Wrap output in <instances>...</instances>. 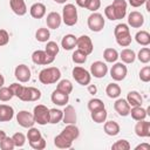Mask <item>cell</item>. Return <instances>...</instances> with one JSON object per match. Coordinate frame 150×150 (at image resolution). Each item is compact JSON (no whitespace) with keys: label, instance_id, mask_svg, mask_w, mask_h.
I'll list each match as a JSON object with an SVG mask.
<instances>
[{"label":"cell","instance_id":"obj_1","mask_svg":"<svg viewBox=\"0 0 150 150\" xmlns=\"http://www.w3.org/2000/svg\"><path fill=\"white\" fill-rule=\"evenodd\" d=\"M61 79V71L57 67H48L39 73V81L42 84L56 83Z\"/></svg>","mask_w":150,"mask_h":150},{"label":"cell","instance_id":"obj_2","mask_svg":"<svg viewBox=\"0 0 150 150\" xmlns=\"http://www.w3.org/2000/svg\"><path fill=\"white\" fill-rule=\"evenodd\" d=\"M62 21L66 26H74L77 22V9L75 5L67 4L62 9Z\"/></svg>","mask_w":150,"mask_h":150},{"label":"cell","instance_id":"obj_3","mask_svg":"<svg viewBox=\"0 0 150 150\" xmlns=\"http://www.w3.org/2000/svg\"><path fill=\"white\" fill-rule=\"evenodd\" d=\"M87 23H88V28L91 30V32H101L103 28H104V25H105V21H104V18L101 13H97V12H93L89 16H88V20H87Z\"/></svg>","mask_w":150,"mask_h":150},{"label":"cell","instance_id":"obj_4","mask_svg":"<svg viewBox=\"0 0 150 150\" xmlns=\"http://www.w3.org/2000/svg\"><path fill=\"white\" fill-rule=\"evenodd\" d=\"M33 116H34L35 123L40 125H45L49 123V109L43 104H38L34 107Z\"/></svg>","mask_w":150,"mask_h":150},{"label":"cell","instance_id":"obj_5","mask_svg":"<svg viewBox=\"0 0 150 150\" xmlns=\"http://www.w3.org/2000/svg\"><path fill=\"white\" fill-rule=\"evenodd\" d=\"M71 74H73V77L75 79V81L81 86H88L90 83V81H91L90 73L87 69H84V68H82L80 66L74 67Z\"/></svg>","mask_w":150,"mask_h":150},{"label":"cell","instance_id":"obj_6","mask_svg":"<svg viewBox=\"0 0 150 150\" xmlns=\"http://www.w3.org/2000/svg\"><path fill=\"white\" fill-rule=\"evenodd\" d=\"M19 98L25 102H35L41 98V91L34 87H23L22 94Z\"/></svg>","mask_w":150,"mask_h":150},{"label":"cell","instance_id":"obj_7","mask_svg":"<svg viewBox=\"0 0 150 150\" xmlns=\"http://www.w3.org/2000/svg\"><path fill=\"white\" fill-rule=\"evenodd\" d=\"M16 122L22 128H30L34 125V116L33 112H29L27 110H21L16 114Z\"/></svg>","mask_w":150,"mask_h":150},{"label":"cell","instance_id":"obj_8","mask_svg":"<svg viewBox=\"0 0 150 150\" xmlns=\"http://www.w3.org/2000/svg\"><path fill=\"white\" fill-rule=\"evenodd\" d=\"M127 73H128V69H127V66L123 62H116L110 69V76L115 81L124 80L125 76H127Z\"/></svg>","mask_w":150,"mask_h":150},{"label":"cell","instance_id":"obj_9","mask_svg":"<svg viewBox=\"0 0 150 150\" xmlns=\"http://www.w3.org/2000/svg\"><path fill=\"white\" fill-rule=\"evenodd\" d=\"M76 47H77V49L84 52L87 55L91 54L93 50H94L93 41H91V39L88 35H81V36H79L76 39Z\"/></svg>","mask_w":150,"mask_h":150},{"label":"cell","instance_id":"obj_10","mask_svg":"<svg viewBox=\"0 0 150 150\" xmlns=\"http://www.w3.org/2000/svg\"><path fill=\"white\" fill-rule=\"evenodd\" d=\"M55 57H52L49 55H47V53L45 50H35L32 54V61L35 64H40V66H48L52 62H54Z\"/></svg>","mask_w":150,"mask_h":150},{"label":"cell","instance_id":"obj_11","mask_svg":"<svg viewBox=\"0 0 150 150\" xmlns=\"http://www.w3.org/2000/svg\"><path fill=\"white\" fill-rule=\"evenodd\" d=\"M90 75H93L96 79H102L108 73V66L102 61H95L90 66Z\"/></svg>","mask_w":150,"mask_h":150},{"label":"cell","instance_id":"obj_12","mask_svg":"<svg viewBox=\"0 0 150 150\" xmlns=\"http://www.w3.org/2000/svg\"><path fill=\"white\" fill-rule=\"evenodd\" d=\"M14 76L21 83L28 82L30 80V69H29V67L26 66V64H19V66H16V68L14 70Z\"/></svg>","mask_w":150,"mask_h":150},{"label":"cell","instance_id":"obj_13","mask_svg":"<svg viewBox=\"0 0 150 150\" xmlns=\"http://www.w3.org/2000/svg\"><path fill=\"white\" fill-rule=\"evenodd\" d=\"M144 23V16L142 13L137 12V11H132L129 15H128V26L132 27V28H141Z\"/></svg>","mask_w":150,"mask_h":150},{"label":"cell","instance_id":"obj_14","mask_svg":"<svg viewBox=\"0 0 150 150\" xmlns=\"http://www.w3.org/2000/svg\"><path fill=\"white\" fill-rule=\"evenodd\" d=\"M135 134L138 137H150V122L145 120L137 121L135 125Z\"/></svg>","mask_w":150,"mask_h":150},{"label":"cell","instance_id":"obj_15","mask_svg":"<svg viewBox=\"0 0 150 150\" xmlns=\"http://www.w3.org/2000/svg\"><path fill=\"white\" fill-rule=\"evenodd\" d=\"M112 7L115 11V16L116 20H121L127 14V1L125 0H114L112 1Z\"/></svg>","mask_w":150,"mask_h":150},{"label":"cell","instance_id":"obj_16","mask_svg":"<svg viewBox=\"0 0 150 150\" xmlns=\"http://www.w3.org/2000/svg\"><path fill=\"white\" fill-rule=\"evenodd\" d=\"M61 22H62V16L60 15V13H57V12H50L47 15L46 23H47V27L49 29H57L61 26Z\"/></svg>","mask_w":150,"mask_h":150},{"label":"cell","instance_id":"obj_17","mask_svg":"<svg viewBox=\"0 0 150 150\" xmlns=\"http://www.w3.org/2000/svg\"><path fill=\"white\" fill-rule=\"evenodd\" d=\"M130 105L124 98H117L114 103V109L120 116H128L130 112Z\"/></svg>","mask_w":150,"mask_h":150},{"label":"cell","instance_id":"obj_18","mask_svg":"<svg viewBox=\"0 0 150 150\" xmlns=\"http://www.w3.org/2000/svg\"><path fill=\"white\" fill-rule=\"evenodd\" d=\"M76 110L73 105L68 104L66 105L64 110H63V116H62V121L64 124H75L76 122Z\"/></svg>","mask_w":150,"mask_h":150},{"label":"cell","instance_id":"obj_19","mask_svg":"<svg viewBox=\"0 0 150 150\" xmlns=\"http://www.w3.org/2000/svg\"><path fill=\"white\" fill-rule=\"evenodd\" d=\"M9 6L13 13L19 16H22L27 13V6L25 0H9Z\"/></svg>","mask_w":150,"mask_h":150},{"label":"cell","instance_id":"obj_20","mask_svg":"<svg viewBox=\"0 0 150 150\" xmlns=\"http://www.w3.org/2000/svg\"><path fill=\"white\" fill-rule=\"evenodd\" d=\"M50 100L54 104L56 105H66L69 101V95L68 94H64L57 89H55L53 93H52V96H50Z\"/></svg>","mask_w":150,"mask_h":150},{"label":"cell","instance_id":"obj_21","mask_svg":"<svg viewBox=\"0 0 150 150\" xmlns=\"http://www.w3.org/2000/svg\"><path fill=\"white\" fill-rule=\"evenodd\" d=\"M29 13L34 19H42L46 15V6L41 2H35L30 6Z\"/></svg>","mask_w":150,"mask_h":150},{"label":"cell","instance_id":"obj_22","mask_svg":"<svg viewBox=\"0 0 150 150\" xmlns=\"http://www.w3.org/2000/svg\"><path fill=\"white\" fill-rule=\"evenodd\" d=\"M14 117V109L8 104H0V122H9Z\"/></svg>","mask_w":150,"mask_h":150},{"label":"cell","instance_id":"obj_23","mask_svg":"<svg viewBox=\"0 0 150 150\" xmlns=\"http://www.w3.org/2000/svg\"><path fill=\"white\" fill-rule=\"evenodd\" d=\"M61 134L63 136H66L68 139H70V141L74 142L80 136V130H79V128L75 124H67L66 128L61 131Z\"/></svg>","mask_w":150,"mask_h":150},{"label":"cell","instance_id":"obj_24","mask_svg":"<svg viewBox=\"0 0 150 150\" xmlns=\"http://www.w3.org/2000/svg\"><path fill=\"white\" fill-rule=\"evenodd\" d=\"M127 102L129 103L130 107H137V105H142L143 103V97L141 96V94L136 90H131L128 93L127 95Z\"/></svg>","mask_w":150,"mask_h":150},{"label":"cell","instance_id":"obj_25","mask_svg":"<svg viewBox=\"0 0 150 150\" xmlns=\"http://www.w3.org/2000/svg\"><path fill=\"white\" fill-rule=\"evenodd\" d=\"M76 36L73 34H67L61 40V46L64 50H71L76 47Z\"/></svg>","mask_w":150,"mask_h":150},{"label":"cell","instance_id":"obj_26","mask_svg":"<svg viewBox=\"0 0 150 150\" xmlns=\"http://www.w3.org/2000/svg\"><path fill=\"white\" fill-rule=\"evenodd\" d=\"M129 114L131 115V117L135 121H141V120H145V117L148 115V110L142 108V105H137V107H131Z\"/></svg>","mask_w":150,"mask_h":150},{"label":"cell","instance_id":"obj_27","mask_svg":"<svg viewBox=\"0 0 150 150\" xmlns=\"http://www.w3.org/2000/svg\"><path fill=\"white\" fill-rule=\"evenodd\" d=\"M54 145L56 148H59V149H69L73 145V141L68 139L66 136H63L62 134H60V135H57L54 138Z\"/></svg>","mask_w":150,"mask_h":150},{"label":"cell","instance_id":"obj_28","mask_svg":"<svg viewBox=\"0 0 150 150\" xmlns=\"http://www.w3.org/2000/svg\"><path fill=\"white\" fill-rule=\"evenodd\" d=\"M118 57H121L122 62L123 63H134V61L136 60V53L132 50V49H129V48H125L123 49L120 54H118Z\"/></svg>","mask_w":150,"mask_h":150},{"label":"cell","instance_id":"obj_29","mask_svg":"<svg viewBox=\"0 0 150 150\" xmlns=\"http://www.w3.org/2000/svg\"><path fill=\"white\" fill-rule=\"evenodd\" d=\"M103 129L108 136H116L120 132V124L115 121H107L104 123Z\"/></svg>","mask_w":150,"mask_h":150},{"label":"cell","instance_id":"obj_30","mask_svg":"<svg viewBox=\"0 0 150 150\" xmlns=\"http://www.w3.org/2000/svg\"><path fill=\"white\" fill-rule=\"evenodd\" d=\"M135 40H136V42L138 45L146 47V46L150 45V34L146 30H139V32L136 33Z\"/></svg>","mask_w":150,"mask_h":150},{"label":"cell","instance_id":"obj_31","mask_svg":"<svg viewBox=\"0 0 150 150\" xmlns=\"http://www.w3.org/2000/svg\"><path fill=\"white\" fill-rule=\"evenodd\" d=\"M105 94L110 98H117L121 95V87L117 83H109L105 88Z\"/></svg>","mask_w":150,"mask_h":150},{"label":"cell","instance_id":"obj_32","mask_svg":"<svg viewBox=\"0 0 150 150\" xmlns=\"http://www.w3.org/2000/svg\"><path fill=\"white\" fill-rule=\"evenodd\" d=\"M103 59L105 60V62L114 63L118 59V52L114 48H105L103 52Z\"/></svg>","mask_w":150,"mask_h":150},{"label":"cell","instance_id":"obj_33","mask_svg":"<svg viewBox=\"0 0 150 150\" xmlns=\"http://www.w3.org/2000/svg\"><path fill=\"white\" fill-rule=\"evenodd\" d=\"M62 116H63V111L56 108L49 109V123L52 124H56L59 122L62 121Z\"/></svg>","mask_w":150,"mask_h":150},{"label":"cell","instance_id":"obj_34","mask_svg":"<svg viewBox=\"0 0 150 150\" xmlns=\"http://www.w3.org/2000/svg\"><path fill=\"white\" fill-rule=\"evenodd\" d=\"M107 116H108V114H107L105 108L96 110V111H91V120L95 123H103V122H105Z\"/></svg>","mask_w":150,"mask_h":150},{"label":"cell","instance_id":"obj_35","mask_svg":"<svg viewBox=\"0 0 150 150\" xmlns=\"http://www.w3.org/2000/svg\"><path fill=\"white\" fill-rule=\"evenodd\" d=\"M56 89L60 90V91H62V93H64V94H68L69 95L73 91V84H71V82L69 80L64 79V80L59 81V83L56 86Z\"/></svg>","mask_w":150,"mask_h":150},{"label":"cell","instance_id":"obj_36","mask_svg":"<svg viewBox=\"0 0 150 150\" xmlns=\"http://www.w3.org/2000/svg\"><path fill=\"white\" fill-rule=\"evenodd\" d=\"M50 38L49 28H39L35 33V39L39 42H47Z\"/></svg>","mask_w":150,"mask_h":150},{"label":"cell","instance_id":"obj_37","mask_svg":"<svg viewBox=\"0 0 150 150\" xmlns=\"http://www.w3.org/2000/svg\"><path fill=\"white\" fill-rule=\"evenodd\" d=\"M59 50H60V48H59L56 42H54V41H48L47 42L46 48H45V52L47 53V55H49L52 57H55L57 55Z\"/></svg>","mask_w":150,"mask_h":150},{"label":"cell","instance_id":"obj_38","mask_svg":"<svg viewBox=\"0 0 150 150\" xmlns=\"http://www.w3.org/2000/svg\"><path fill=\"white\" fill-rule=\"evenodd\" d=\"M87 56H88V55H87L84 52H82V50H80V49H76V50L73 53V55H71V60H73L74 63L82 64V63H84V62L87 61Z\"/></svg>","mask_w":150,"mask_h":150},{"label":"cell","instance_id":"obj_39","mask_svg":"<svg viewBox=\"0 0 150 150\" xmlns=\"http://www.w3.org/2000/svg\"><path fill=\"white\" fill-rule=\"evenodd\" d=\"M136 57L138 59L139 62L142 63H148L150 61V48L149 47H143L141 48V50L138 52V54L136 55Z\"/></svg>","mask_w":150,"mask_h":150},{"label":"cell","instance_id":"obj_40","mask_svg":"<svg viewBox=\"0 0 150 150\" xmlns=\"http://www.w3.org/2000/svg\"><path fill=\"white\" fill-rule=\"evenodd\" d=\"M104 108V103L102 100L100 98H91L89 100L88 102V109L89 111H96V110H100V109H103Z\"/></svg>","mask_w":150,"mask_h":150},{"label":"cell","instance_id":"obj_41","mask_svg":"<svg viewBox=\"0 0 150 150\" xmlns=\"http://www.w3.org/2000/svg\"><path fill=\"white\" fill-rule=\"evenodd\" d=\"M42 135L40 132L39 129L34 128V127H30L28 128V131H27V138H28V142H34V141H38L39 138H41Z\"/></svg>","mask_w":150,"mask_h":150},{"label":"cell","instance_id":"obj_42","mask_svg":"<svg viewBox=\"0 0 150 150\" xmlns=\"http://www.w3.org/2000/svg\"><path fill=\"white\" fill-rule=\"evenodd\" d=\"M14 148H15V145H14V142H13L12 137L5 136L0 141V149L1 150H13Z\"/></svg>","mask_w":150,"mask_h":150},{"label":"cell","instance_id":"obj_43","mask_svg":"<svg viewBox=\"0 0 150 150\" xmlns=\"http://www.w3.org/2000/svg\"><path fill=\"white\" fill-rule=\"evenodd\" d=\"M13 93L12 90L9 89V87H1L0 88V101L2 102H7V101H11L13 98Z\"/></svg>","mask_w":150,"mask_h":150},{"label":"cell","instance_id":"obj_44","mask_svg":"<svg viewBox=\"0 0 150 150\" xmlns=\"http://www.w3.org/2000/svg\"><path fill=\"white\" fill-rule=\"evenodd\" d=\"M130 33V28L127 23H118L116 25L115 29H114V35L115 38L116 36H120V35H124V34H129Z\"/></svg>","mask_w":150,"mask_h":150},{"label":"cell","instance_id":"obj_45","mask_svg":"<svg viewBox=\"0 0 150 150\" xmlns=\"http://www.w3.org/2000/svg\"><path fill=\"white\" fill-rule=\"evenodd\" d=\"M131 40H132V38H131V34H130V33H129V34H124V35L116 36V42H117L121 47H128V46H130Z\"/></svg>","mask_w":150,"mask_h":150},{"label":"cell","instance_id":"obj_46","mask_svg":"<svg viewBox=\"0 0 150 150\" xmlns=\"http://www.w3.org/2000/svg\"><path fill=\"white\" fill-rule=\"evenodd\" d=\"M112 150H129L130 149V143L127 139H118L111 145Z\"/></svg>","mask_w":150,"mask_h":150},{"label":"cell","instance_id":"obj_47","mask_svg":"<svg viewBox=\"0 0 150 150\" xmlns=\"http://www.w3.org/2000/svg\"><path fill=\"white\" fill-rule=\"evenodd\" d=\"M12 138H13L14 145L18 146V148L23 146L25 143H26V136H25L22 132H15V134L12 136Z\"/></svg>","mask_w":150,"mask_h":150},{"label":"cell","instance_id":"obj_48","mask_svg":"<svg viewBox=\"0 0 150 150\" xmlns=\"http://www.w3.org/2000/svg\"><path fill=\"white\" fill-rule=\"evenodd\" d=\"M139 80L142 82H149L150 81V67L145 66L139 70Z\"/></svg>","mask_w":150,"mask_h":150},{"label":"cell","instance_id":"obj_49","mask_svg":"<svg viewBox=\"0 0 150 150\" xmlns=\"http://www.w3.org/2000/svg\"><path fill=\"white\" fill-rule=\"evenodd\" d=\"M29 145L30 148H33L34 150H43L46 148V141L43 137L39 138L38 141H34V142H29Z\"/></svg>","mask_w":150,"mask_h":150},{"label":"cell","instance_id":"obj_50","mask_svg":"<svg viewBox=\"0 0 150 150\" xmlns=\"http://www.w3.org/2000/svg\"><path fill=\"white\" fill-rule=\"evenodd\" d=\"M101 7V0H88L86 8L90 12H96Z\"/></svg>","mask_w":150,"mask_h":150},{"label":"cell","instance_id":"obj_51","mask_svg":"<svg viewBox=\"0 0 150 150\" xmlns=\"http://www.w3.org/2000/svg\"><path fill=\"white\" fill-rule=\"evenodd\" d=\"M9 89L12 90V93H13L14 96L20 97V95L22 94V90H23V86L20 84V83H18V82H15V83H12L9 86Z\"/></svg>","mask_w":150,"mask_h":150},{"label":"cell","instance_id":"obj_52","mask_svg":"<svg viewBox=\"0 0 150 150\" xmlns=\"http://www.w3.org/2000/svg\"><path fill=\"white\" fill-rule=\"evenodd\" d=\"M104 15H105V18H107V19H109V20H111V21L116 20L115 11H114L112 5H108V6L104 8Z\"/></svg>","mask_w":150,"mask_h":150},{"label":"cell","instance_id":"obj_53","mask_svg":"<svg viewBox=\"0 0 150 150\" xmlns=\"http://www.w3.org/2000/svg\"><path fill=\"white\" fill-rule=\"evenodd\" d=\"M9 42V34L6 29H0V47L6 46Z\"/></svg>","mask_w":150,"mask_h":150},{"label":"cell","instance_id":"obj_54","mask_svg":"<svg viewBox=\"0 0 150 150\" xmlns=\"http://www.w3.org/2000/svg\"><path fill=\"white\" fill-rule=\"evenodd\" d=\"M148 0H129V5L131 6V7H141L142 5H144L145 2H146Z\"/></svg>","mask_w":150,"mask_h":150},{"label":"cell","instance_id":"obj_55","mask_svg":"<svg viewBox=\"0 0 150 150\" xmlns=\"http://www.w3.org/2000/svg\"><path fill=\"white\" fill-rule=\"evenodd\" d=\"M136 150H149L150 149V144H148V143H142V144H138L136 148H135Z\"/></svg>","mask_w":150,"mask_h":150},{"label":"cell","instance_id":"obj_56","mask_svg":"<svg viewBox=\"0 0 150 150\" xmlns=\"http://www.w3.org/2000/svg\"><path fill=\"white\" fill-rule=\"evenodd\" d=\"M88 91L90 93V94H96V91H97V88H96V86L95 84H88Z\"/></svg>","mask_w":150,"mask_h":150},{"label":"cell","instance_id":"obj_57","mask_svg":"<svg viewBox=\"0 0 150 150\" xmlns=\"http://www.w3.org/2000/svg\"><path fill=\"white\" fill-rule=\"evenodd\" d=\"M87 1H88V0H75L76 5H77V6H80V7H82V8H86Z\"/></svg>","mask_w":150,"mask_h":150},{"label":"cell","instance_id":"obj_58","mask_svg":"<svg viewBox=\"0 0 150 150\" xmlns=\"http://www.w3.org/2000/svg\"><path fill=\"white\" fill-rule=\"evenodd\" d=\"M4 84H5V77H4L2 74L0 73V88L4 87Z\"/></svg>","mask_w":150,"mask_h":150},{"label":"cell","instance_id":"obj_59","mask_svg":"<svg viewBox=\"0 0 150 150\" xmlns=\"http://www.w3.org/2000/svg\"><path fill=\"white\" fill-rule=\"evenodd\" d=\"M6 136V134H5V131H2V130H0V141L4 138Z\"/></svg>","mask_w":150,"mask_h":150},{"label":"cell","instance_id":"obj_60","mask_svg":"<svg viewBox=\"0 0 150 150\" xmlns=\"http://www.w3.org/2000/svg\"><path fill=\"white\" fill-rule=\"evenodd\" d=\"M55 2H57V4H66V1L67 0H54Z\"/></svg>","mask_w":150,"mask_h":150}]
</instances>
